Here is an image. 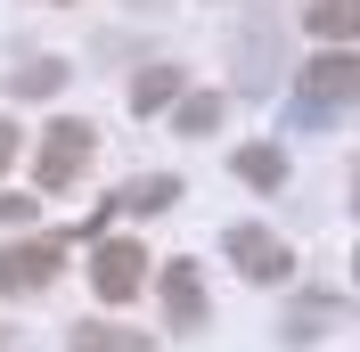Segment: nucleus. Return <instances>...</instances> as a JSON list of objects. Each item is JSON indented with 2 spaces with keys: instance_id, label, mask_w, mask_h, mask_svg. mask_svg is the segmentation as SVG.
<instances>
[{
  "instance_id": "f257e3e1",
  "label": "nucleus",
  "mask_w": 360,
  "mask_h": 352,
  "mask_svg": "<svg viewBox=\"0 0 360 352\" xmlns=\"http://www.w3.org/2000/svg\"><path fill=\"white\" fill-rule=\"evenodd\" d=\"M344 107H360V49H319L295 66V99H287V132H328Z\"/></svg>"
},
{
  "instance_id": "f03ea898",
  "label": "nucleus",
  "mask_w": 360,
  "mask_h": 352,
  "mask_svg": "<svg viewBox=\"0 0 360 352\" xmlns=\"http://www.w3.org/2000/svg\"><path fill=\"white\" fill-rule=\"evenodd\" d=\"M90 156H98V123L58 115V123L41 132V156H33V189H41V197H66L74 180L90 172Z\"/></svg>"
},
{
  "instance_id": "7ed1b4c3",
  "label": "nucleus",
  "mask_w": 360,
  "mask_h": 352,
  "mask_svg": "<svg viewBox=\"0 0 360 352\" xmlns=\"http://www.w3.org/2000/svg\"><path fill=\"white\" fill-rule=\"evenodd\" d=\"M221 246H229V263L246 270L254 287H278V279L295 270V246L278 238V230H262V221H229V238H221Z\"/></svg>"
},
{
  "instance_id": "20e7f679",
  "label": "nucleus",
  "mask_w": 360,
  "mask_h": 352,
  "mask_svg": "<svg viewBox=\"0 0 360 352\" xmlns=\"http://www.w3.org/2000/svg\"><path fill=\"white\" fill-rule=\"evenodd\" d=\"M139 287H148V246H131V238H98L90 295H98V303H131Z\"/></svg>"
},
{
  "instance_id": "39448f33",
  "label": "nucleus",
  "mask_w": 360,
  "mask_h": 352,
  "mask_svg": "<svg viewBox=\"0 0 360 352\" xmlns=\"http://www.w3.org/2000/svg\"><path fill=\"white\" fill-rule=\"evenodd\" d=\"M58 279V238H17L0 254V295H41Z\"/></svg>"
},
{
  "instance_id": "423d86ee",
  "label": "nucleus",
  "mask_w": 360,
  "mask_h": 352,
  "mask_svg": "<svg viewBox=\"0 0 360 352\" xmlns=\"http://www.w3.org/2000/svg\"><path fill=\"white\" fill-rule=\"evenodd\" d=\"M164 320L180 336H205V279H197V263H164Z\"/></svg>"
},
{
  "instance_id": "0eeeda50",
  "label": "nucleus",
  "mask_w": 360,
  "mask_h": 352,
  "mask_svg": "<svg viewBox=\"0 0 360 352\" xmlns=\"http://www.w3.org/2000/svg\"><path fill=\"white\" fill-rule=\"evenodd\" d=\"M344 320H352V311H344V295H303V303L278 320V336H287V344H319V336L344 328Z\"/></svg>"
},
{
  "instance_id": "6e6552de",
  "label": "nucleus",
  "mask_w": 360,
  "mask_h": 352,
  "mask_svg": "<svg viewBox=\"0 0 360 352\" xmlns=\"http://www.w3.org/2000/svg\"><path fill=\"white\" fill-rule=\"evenodd\" d=\"M303 33H311V42H328V49L360 42V0H311V8H303Z\"/></svg>"
},
{
  "instance_id": "1a4fd4ad",
  "label": "nucleus",
  "mask_w": 360,
  "mask_h": 352,
  "mask_svg": "<svg viewBox=\"0 0 360 352\" xmlns=\"http://www.w3.org/2000/svg\"><path fill=\"white\" fill-rule=\"evenodd\" d=\"M180 99H188V74H180V66H139L131 115H164V107H180Z\"/></svg>"
},
{
  "instance_id": "9d476101",
  "label": "nucleus",
  "mask_w": 360,
  "mask_h": 352,
  "mask_svg": "<svg viewBox=\"0 0 360 352\" xmlns=\"http://www.w3.org/2000/svg\"><path fill=\"white\" fill-rule=\"evenodd\" d=\"M221 115H229L221 90H188V99L172 107V132H180V139H213V132H221Z\"/></svg>"
},
{
  "instance_id": "9b49d317",
  "label": "nucleus",
  "mask_w": 360,
  "mask_h": 352,
  "mask_svg": "<svg viewBox=\"0 0 360 352\" xmlns=\"http://www.w3.org/2000/svg\"><path fill=\"white\" fill-rule=\"evenodd\" d=\"M229 172L246 180V189H287V156L270 148V139H254V148H238V156H229Z\"/></svg>"
},
{
  "instance_id": "f8f14e48",
  "label": "nucleus",
  "mask_w": 360,
  "mask_h": 352,
  "mask_svg": "<svg viewBox=\"0 0 360 352\" xmlns=\"http://www.w3.org/2000/svg\"><path fill=\"white\" fill-rule=\"evenodd\" d=\"M58 90H66V66L58 58H33V66L8 74V99H58Z\"/></svg>"
},
{
  "instance_id": "ddd939ff",
  "label": "nucleus",
  "mask_w": 360,
  "mask_h": 352,
  "mask_svg": "<svg viewBox=\"0 0 360 352\" xmlns=\"http://www.w3.org/2000/svg\"><path fill=\"white\" fill-rule=\"evenodd\" d=\"M115 205H123V213H164V205H180V180L172 172H148V180H131Z\"/></svg>"
},
{
  "instance_id": "4468645a",
  "label": "nucleus",
  "mask_w": 360,
  "mask_h": 352,
  "mask_svg": "<svg viewBox=\"0 0 360 352\" xmlns=\"http://www.w3.org/2000/svg\"><path fill=\"white\" fill-rule=\"evenodd\" d=\"M74 352H148V336H139V328H82Z\"/></svg>"
},
{
  "instance_id": "2eb2a0df",
  "label": "nucleus",
  "mask_w": 360,
  "mask_h": 352,
  "mask_svg": "<svg viewBox=\"0 0 360 352\" xmlns=\"http://www.w3.org/2000/svg\"><path fill=\"white\" fill-rule=\"evenodd\" d=\"M8 164H17V123L0 115V172H8Z\"/></svg>"
},
{
  "instance_id": "dca6fc26",
  "label": "nucleus",
  "mask_w": 360,
  "mask_h": 352,
  "mask_svg": "<svg viewBox=\"0 0 360 352\" xmlns=\"http://www.w3.org/2000/svg\"><path fill=\"white\" fill-rule=\"evenodd\" d=\"M0 221H33V197H0Z\"/></svg>"
},
{
  "instance_id": "f3484780",
  "label": "nucleus",
  "mask_w": 360,
  "mask_h": 352,
  "mask_svg": "<svg viewBox=\"0 0 360 352\" xmlns=\"http://www.w3.org/2000/svg\"><path fill=\"white\" fill-rule=\"evenodd\" d=\"M352 213H360V172H352Z\"/></svg>"
},
{
  "instance_id": "a211bd4d",
  "label": "nucleus",
  "mask_w": 360,
  "mask_h": 352,
  "mask_svg": "<svg viewBox=\"0 0 360 352\" xmlns=\"http://www.w3.org/2000/svg\"><path fill=\"white\" fill-rule=\"evenodd\" d=\"M352 263H360V254H352Z\"/></svg>"
}]
</instances>
